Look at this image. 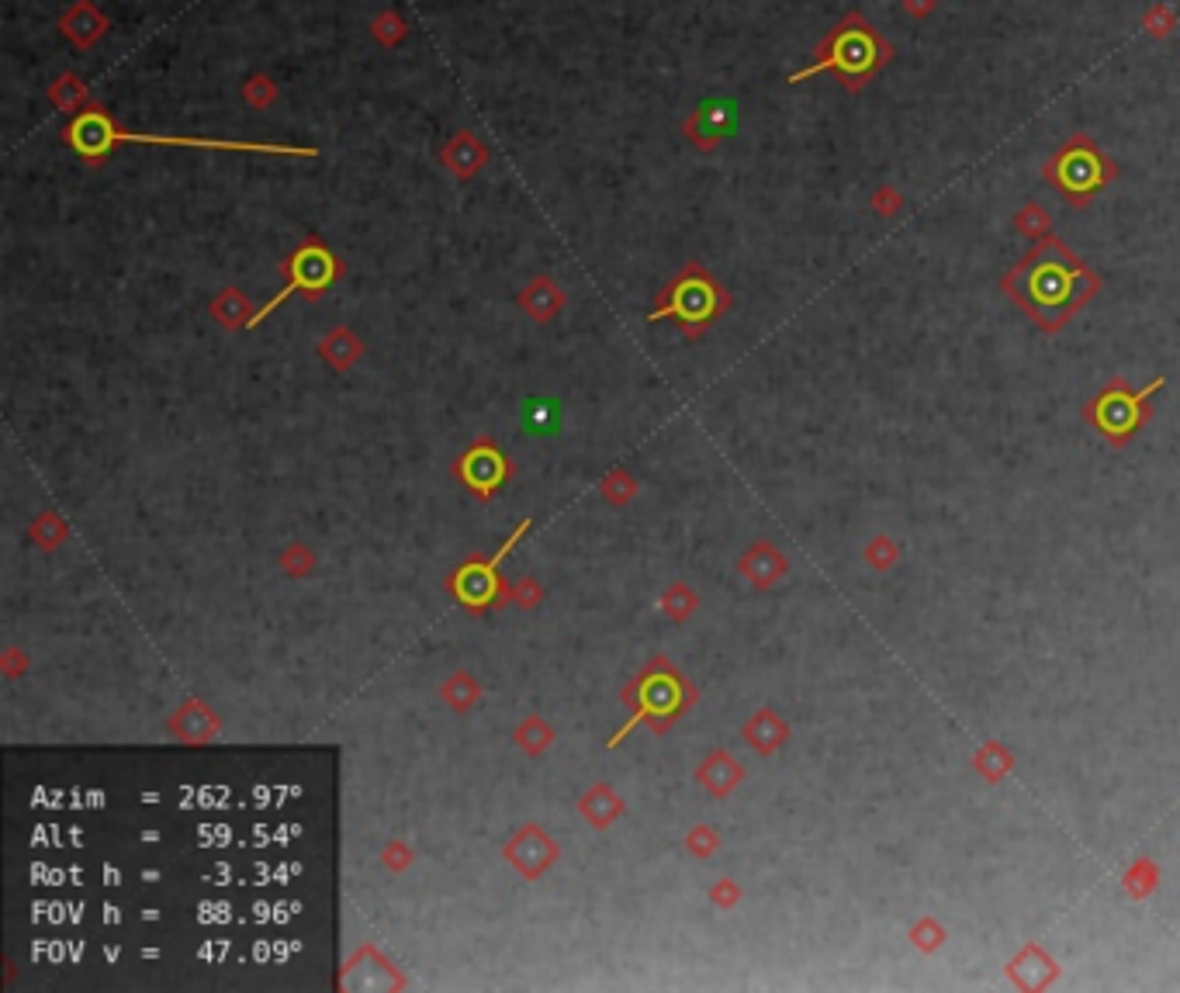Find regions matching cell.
Masks as SVG:
<instances>
[{"label": "cell", "instance_id": "cell-14", "mask_svg": "<svg viewBox=\"0 0 1180 993\" xmlns=\"http://www.w3.org/2000/svg\"><path fill=\"white\" fill-rule=\"evenodd\" d=\"M59 32L77 45V49H90V45H97L101 42V35L108 32V18H104L90 0H77V4L59 18Z\"/></svg>", "mask_w": 1180, "mask_h": 993}, {"label": "cell", "instance_id": "cell-23", "mask_svg": "<svg viewBox=\"0 0 1180 993\" xmlns=\"http://www.w3.org/2000/svg\"><path fill=\"white\" fill-rule=\"evenodd\" d=\"M973 769L976 776H983L987 782H1001L1004 776H1011L1014 769V755L1004 748L1001 741H987L983 748H976L973 755Z\"/></svg>", "mask_w": 1180, "mask_h": 993}, {"label": "cell", "instance_id": "cell-11", "mask_svg": "<svg viewBox=\"0 0 1180 993\" xmlns=\"http://www.w3.org/2000/svg\"><path fill=\"white\" fill-rule=\"evenodd\" d=\"M457 478H461L471 492H478L481 499H488V495L509 478V461L499 454V450L485 447V440H481L478 447H471L468 454L457 461Z\"/></svg>", "mask_w": 1180, "mask_h": 993}, {"label": "cell", "instance_id": "cell-29", "mask_svg": "<svg viewBox=\"0 0 1180 993\" xmlns=\"http://www.w3.org/2000/svg\"><path fill=\"white\" fill-rule=\"evenodd\" d=\"M907 938H911V945L918 952L931 955V952H938L945 942H949V931H945V924L938 921L935 914H924V917L914 921V928L907 931Z\"/></svg>", "mask_w": 1180, "mask_h": 993}, {"label": "cell", "instance_id": "cell-15", "mask_svg": "<svg viewBox=\"0 0 1180 993\" xmlns=\"http://www.w3.org/2000/svg\"><path fill=\"white\" fill-rule=\"evenodd\" d=\"M696 779H700V786L706 789L710 796H717V800H724V796H731L734 789L741 786L744 779V765L734 762L727 751H710V755L703 758V765L696 769Z\"/></svg>", "mask_w": 1180, "mask_h": 993}, {"label": "cell", "instance_id": "cell-1", "mask_svg": "<svg viewBox=\"0 0 1180 993\" xmlns=\"http://www.w3.org/2000/svg\"><path fill=\"white\" fill-rule=\"evenodd\" d=\"M1001 291L1052 336L1101 291V277L1063 239H1039L1004 274Z\"/></svg>", "mask_w": 1180, "mask_h": 993}, {"label": "cell", "instance_id": "cell-39", "mask_svg": "<svg viewBox=\"0 0 1180 993\" xmlns=\"http://www.w3.org/2000/svg\"><path fill=\"white\" fill-rule=\"evenodd\" d=\"M381 862H385L388 872H405L412 862H416V852H412L405 841H388L385 852H381Z\"/></svg>", "mask_w": 1180, "mask_h": 993}, {"label": "cell", "instance_id": "cell-37", "mask_svg": "<svg viewBox=\"0 0 1180 993\" xmlns=\"http://www.w3.org/2000/svg\"><path fill=\"white\" fill-rule=\"evenodd\" d=\"M405 35H409V25H405L398 14H381V18L374 21V39H378L381 45H398Z\"/></svg>", "mask_w": 1180, "mask_h": 993}, {"label": "cell", "instance_id": "cell-6", "mask_svg": "<svg viewBox=\"0 0 1180 993\" xmlns=\"http://www.w3.org/2000/svg\"><path fill=\"white\" fill-rule=\"evenodd\" d=\"M1163 385H1167L1163 378H1153L1142 388H1129V381L1125 378H1111L1108 385L1097 388V395L1084 405L1087 423H1091L1108 443L1122 447V443H1129L1132 436L1142 430V423L1149 419V409H1146L1149 398H1153Z\"/></svg>", "mask_w": 1180, "mask_h": 993}, {"label": "cell", "instance_id": "cell-5", "mask_svg": "<svg viewBox=\"0 0 1180 993\" xmlns=\"http://www.w3.org/2000/svg\"><path fill=\"white\" fill-rule=\"evenodd\" d=\"M1042 177L1063 194L1070 205H1087L1101 187L1111 184L1115 163L1094 146L1087 135H1073L1066 146H1059L1042 167Z\"/></svg>", "mask_w": 1180, "mask_h": 993}, {"label": "cell", "instance_id": "cell-38", "mask_svg": "<svg viewBox=\"0 0 1180 993\" xmlns=\"http://www.w3.org/2000/svg\"><path fill=\"white\" fill-rule=\"evenodd\" d=\"M509 603H516L520 609H537L540 603H544V589H540L537 578H520V582H513Z\"/></svg>", "mask_w": 1180, "mask_h": 993}, {"label": "cell", "instance_id": "cell-24", "mask_svg": "<svg viewBox=\"0 0 1180 993\" xmlns=\"http://www.w3.org/2000/svg\"><path fill=\"white\" fill-rule=\"evenodd\" d=\"M513 744L523 751V755H533V758H537V755H544V751L554 744V727L547 724L544 717H526V720H520V724H516Z\"/></svg>", "mask_w": 1180, "mask_h": 993}, {"label": "cell", "instance_id": "cell-31", "mask_svg": "<svg viewBox=\"0 0 1180 993\" xmlns=\"http://www.w3.org/2000/svg\"><path fill=\"white\" fill-rule=\"evenodd\" d=\"M686 135L696 142L700 149H713L720 142V122L713 111H700V115H693L686 122Z\"/></svg>", "mask_w": 1180, "mask_h": 993}, {"label": "cell", "instance_id": "cell-21", "mask_svg": "<svg viewBox=\"0 0 1180 993\" xmlns=\"http://www.w3.org/2000/svg\"><path fill=\"white\" fill-rule=\"evenodd\" d=\"M319 357L326 360L333 371H350V367L364 357V343H360L357 333H350L347 326H336L319 340Z\"/></svg>", "mask_w": 1180, "mask_h": 993}, {"label": "cell", "instance_id": "cell-7", "mask_svg": "<svg viewBox=\"0 0 1180 993\" xmlns=\"http://www.w3.org/2000/svg\"><path fill=\"white\" fill-rule=\"evenodd\" d=\"M281 277H284V288L277 291V295L270 298L267 305L253 312V319H250V326H246V329H257L260 322L267 319V315L274 312L277 305L288 302L291 295L319 298L322 291H326L329 284L336 281V277H343V260L336 257V253L329 250V246L322 243L319 236H308L305 243L281 263Z\"/></svg>", "mask_w": 1180, "mask_h": 993}, {"label": "cell", "instance_id": "cell-2", "mask_svg": "<svg viewBox=\"0 0 1180 993\" xmlns=\"http://www.w3.org/2000/svg\"><path fill=\"white\" fill-rule=\"evenodd\" d=\"M59 139L80 153L90 167H101L104 156L118 146H184V149H229V153H267V156H305L312 160L315 149L312 146H281V142H236V139H187V135H142V132H125L118 129L108 118V111L101 108H87L80 115H73L63 125Z\"/></svg>", "mask_w": 1180, "mask_h": 993}, {"label": "cell", "instance_id": "cell-26", "mask_svg": "<svg viewBox=\"0 0 1180 993\" xmlns=\"http://www.w3.org/2000/svg\"><path fill=\"white\" fill-rule=\"evenodd\" d=\"M440 696H443V703H447V706H454L457 713H464V710H471V706L481 699V682L471 672H454L440 686Z\"/></svg>", "mask_w": 1180, "mask_h": 993}, {"label": "cell", "instance_id": "cell-34", "mask_svg": "<svg viewBox=\"0 0 1180 993\" xmlns=\"http://www.w3.org/2000/svg\"><path fill=\"white\" fill-rule=\"evenodd\" d=\"M243 97H246V104H250V108L263 111V108H270V104L277 101V84L270 77H263V73H257V77H250L243 84Z\"/></svg>", "mask_w": 1180, "mask_h": 993}, {"label": "cell", "instance_id": "cell-9", "mask_svg": "<svg viewBox=\"0 0 1180 993\" xmlns=\"http://www.w3.org/2000/svg\"><path fill=\"white\" fill-rule=\"evenodd\" d=\"M526 530H530V519H523V523L516 526V533L506 540V544H502V551L495 554V558L461 564V568L450 575V592H454V596L461 599L464 606H471V609H481V606L492 603V599L499 596V582H502L499 564H502V558H506L509 547H516V540H520Z\"/></svg>", "mask_w": 1180, "mask_h": 993}, {"label": "cell", "instance_id": "cell-30", "mask_svg": "<svg viewBox=\"0 0 1180 993\" xmlns=\"http://www.w3.org/2000/svg\"><path fill=\"white\" fill-rule=\"evenodd\" d=\"M28 533H32V540L42 547V551H56V547L70 537V526H66V519L59 513H42Z\"/></svg>", "mask_w": 1180, "mask_h": 993}, {"label": "cell", "instance_id": "cell-40", "mask_svg": "<svg viewBox=\"0 0 1180 993\" xmlns=\"http://www.w3.org/2000/svg\"><path fill=\"white\" fill-rule=\"evenodd\" d=\"M741 900V886L734 883V879H717V883L710 886V904L720 907V910H731L738 907Z\"/></svg>", "mask_w": 1180, "mask_h": 993}, {"label": "cell", "instance_id": "cell-33", "mask_svg": "<svg viewBox=\"0 0 1180 993\" xmlns=\"http://www.w3.org/2000/svg\"><path fill=\"white\" fill-rule=\"evenodd\" d=\"M281 571L291 578H308L315 571V554L305 544H288L281 554Z\"/></svg>", "mask_w": 1180, "mask_h": 993}, {"label": "cell", "instance_id": "cell-4", "mask_svg": "<svg viewBox=\"0 0 1180 993\" xmlns=\"http://www.w3.org/2000/svg\"><path fill=\"white\" fill-rule=\"evenodd\" d=\"M727 305H731V298L720 288L717 277L703 270L700 263H686L661 291L651 322L675 319L686 336H700L706 326H713L727 312Z\"/></svg>", "mask_w": 1180, "mask_h": 993}, {"label": "cell", "instance_id": "cell-16", "mask_svg": "<svg viewBox=\"0 0 1180 993\" xmlns=\"http://www.w3.org/2000/svg\"><path fill=\"white\" fill-rule=\"evenodd\" d=\"M440 160H443V167L454 173L457 180H471V177H475V173L488 163V149L481 146V142H478L471 132H457L454 139H450L447 146H443Z\"/></svg>", "mask_w": 1180, "mask_h": 993}, {"label": "cell", "instance_id": "cell-20", "mask_svg": "<svg viewBox=\"0 0 1180 993\" xmlns=\"http://www.w3.org/2000/svg\"><path fill=\"white\" fill-rule=\"evenodd\" d=\"M520 305H523V312L530 315V319L551 322L554 315L565 308V291H561L558 284L551 281V277H537V281H530L520 291Z\"/></svg>", "mask_w": 1180, "mask_h": 993}, {"label": "cell", "instance_id": "cell-41", "mask_svg": "<svg viewBox=\"0 0 1180 993\" xmlns=\"http://www.w3.org/2000/svg\"><path fill=\"white\" fill-rule=\"evenodd\" d=\"M1021 229L1025 232H1046L1049 229V212L1046 208H1028V212H1021Z\"/></svg>", "mask_w": 1180, "mask_h": 993}, {"label": "cell", "instance_id": "cell-28", "mask_svg": "<svg viewBox=\"0 0 1180 993\" xmlns=\"http://www.w3.org/2000/svg\"><path fill=\"white\" fill-rule=\"evenodd\" d=\"M658 606H661V613H665L668 620L682 623V620H689V616L696 613V606H700V596H696V592L689 589L686 582H672L665 592H661Z\"/></svg>", "mask_w": 1180, "mask_h": 993}, {"label": "cell", "instance_id": "cell-12", "mask_svg": "<svg viewBox=\"0 0 1180 993\" xmlns=\"http://www.w3.org/2000/svg\"><path fill=\"white\" fill-rule=\"evenodd\" d=\"M738 571H741V578H748V582L755 585V589H772V585H779L789 575V561L776 544L758 540V544H751L748 551L741 554Z\"/></svg>", "mask_w": 1180, "mask_h": 993}, {"label": "cell", "instance_id": "cell-10", "mask_svg": "<svg viewBox=\"0 0 1180 993\" xmlns=\"http://www.w3.org/2000/svg\"><path fill=\"white\" fill-rule=\"evenodd\" d=\"M502 855H506V862L513 865L523 879H540L554 862H558L561 848L540 824H526L506 841Z\"/></svg>", "mask_w": 1180, "mask_h": 993}, {"label": "cell", "instance_id": "cell-19", "mask_svg": "<svg viewBox=\"0 0 1180 993\" xmlns=\"http://www.w3.org/2000/svg\"><path fill=\"white\" fill-rule=\"evenodd\" d=\"M578 814L596 827V831H606L613 821H620L623 817V796L616 793L613 786H606V782H596V786L578 800Z\"/></svg>", "mask_w": 1180, "mask_h": 993}, {"label": "cell", "instance_id": "cell-36", "mask_svg": "<svg viewBox=\"0 0 1180 993\" xmlns=\"http://www.w3.org/2000/svg\"><path fill=\"white\" fill-rule=\"evenodd\" d=\"M686 848L696 855V859H710V855L720 848V834L713 831V827L700 824V827H693V831L686 834Z\"/></svg>", "mask_w": 1180, "mask_h": 993}, {"label": "cell", "instance_id": "cell-17", "mask_svg": "<svg viewBox=\"0 0 1180 993\" xmlns=\"http://www.w3.org/2000/svg\"><path fill=\"white\" fill-rule=\"evenodd\" d=\"M741 734H744V741H748L751 748L758 751V755H772V751H779L789 741V724L779 717L776 710L762 706V710L751 713V720L744 724Z\"/></svg>", "mask_w": 1180, "mask_h": 993}, {"label": "cell", "instance_id": "cell-8", "mask_svg": "<svg viewBox=\"0 0 1180 993\" xmlns=\"http://www.w3.org/2000/svg\"><path fill=\"white\" fill-rule=\"evenodd\" d=\"M637 692H641V706H637L634 720H630V724L623 727V731L616 734L610 744L623 741V737L630 734V727L641 724L644 717L665 720V727H668V724H672V717H679V713L686 710V706L696 699V692L689 689L686 682H682L679 675L672 672V665H668V661H655V668L641 675V682H637Z\"/></svg>", "mask_w": 1180, "mask_h": 993}, {"label": "cell", "instance_id": "cell-3", "mask_svg": "<svg viewBox=\"0 0 1180 993\" xmlns=\"http://www.w3.org/2000/svg\"><path fill=\"white\" fill-rule=\"evenodd\" d=\"M890 56H893L890 42L862 14L852 11L824 35V42L814 49V63L796 70L789 77V84H803V80L817 77V73H834L852 94H859L869 84V77H876L890 63Z\"/></svg>", "mask_w": 1180, "mask_h": 993}, {"label": "cell", "instance_id": "cell-22", "mask_svg": "<svg viewBox=\"0 0 1180 993\" xmlns=\"http://www.w3.org/2000/svg\"><path fill=\"white\" fill-rule=\"evenodd\" d=\"M215 322H222L225 329H246L253 319V302L243 295L239 288H225L219 298L212 302Z\"/></svg>", "mask_w": 1180, "mask_h": 993}, {"label": "cell", "instance_id": "cell-27", "mask_svg": "<svg viewBox=\"0 0 1180 993\" xmlns=\"http://www.w3.org/2000/svg\"><path fill=\"white\" fill-rule=\"evenodd\" d=\"M1156 886H1160V865L1153 859H1136L1122 876V890L1132 900H1146L1149 893H1156Z\"/></svg>", "mask_w": 1180, "mask_h": 993}, {"label": "cell", "instance_id": "cell-13", "mask_svg": "<svg viewBox=\"0 0 1180 993\" xmlns=\"http://www.w3.org/2000/svg\"><path fill=\"white\" fill-rule=\"evenodd\" d=\"M1056 976H1059V966L1049 959V952L1035 942H1028L1025 949L1007 962V980L1018 983L1021 990H1046L1056 983Z\"/></svg>", "mask_w": 1180, "mask_h": 993}, {"label": "cell", "instance_id": "cell-25", "mask_svg": "<svg viewBox=\"0 0 1180 993\" xmlns=\"http://www.w3.org/2000/svg\"><path fill=\"white\" fill-rule=\"evenodd\" d=\"M49 101L56 104V111L80 115V111H84V104L90 101V90H87L84 80L77 77V73H63V77H56V84L49 87Z\"/></svg>", "mask_w": 1180, "mask_h": 993}, {"label": "cell", "instance_id": "cell-32", "mask_svg": "<svg viewBox=\"0 0 1180 993\" xmlns=\"http://www.w3.org/2000/svg\"><path fill=\"white\" fill-rule=\"evenodd\" d=\"M634 495H637V481L630 478V471L616 468V471H610V475H606V481H603V499L610 502V506H627V502L634 499Z\"/></svg>", "mask_w": 1180, "mask_h": 993}, {"label": "cell", "instance_id": "cell-35", "mask_svg": "<svg viewBox=\"0 0 1180 993\" xmlns=\"http://www.w3.org/2000/svg\"><path fill=\"white\" fill-rule=\"evenodd\" d=\"M866 561L873 564L876 571H886V568H893V564L900 561V547L893 544L890 537H883V533H876V537L866 544Z\"/></svg>", "mask_w": 1180, "mask_h": 993}, {"label": "cell", "instance_id": "cell-18", "mask_svg": "<svg viewBox=\"0 0 1180 993\" xmlns=\"http://www.w3.org/2000/svg\"><path fill=\"white\" fill-rule=\"evenodd\" d=\"M170 731H174L180 741H208L215 731H219V717H215L212 710H208L201 699H187L184 706L170 717Z\"/></svg>", "mask_w": 1180, "mask_h": 993}]
</instances>
